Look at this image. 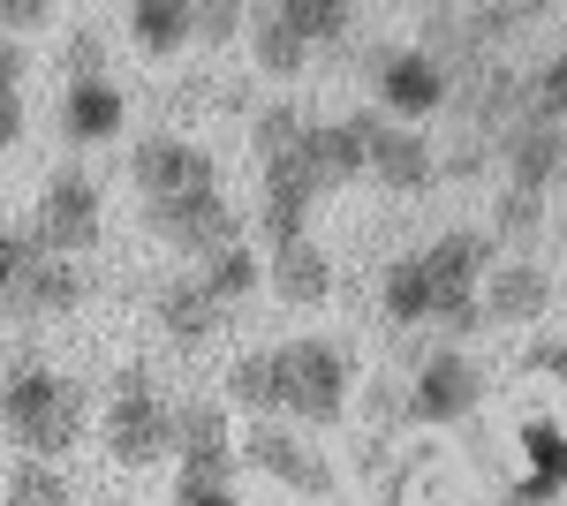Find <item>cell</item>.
<instances>
[{
  "instance_id": "cell-21",
  "label": "cell",
  "mask_w": 567,
  "mask_h": 506,
  "mask_svg": "<svg viewBox=\"0 0 567 506\" xmlns=\"http://www.w3.org/2000/svg\"><path fill=\"white\" fill-rule=\"evenodd\" d=\"M560 167V136L553 128H523L515 136V174H523V197H537V182H553Z\"/></svg>"
},
{
  "instance_id": "cell-32",
  "label": "cell",
  "mask_w": 567,
  "mask_h": 506,
  "mask_svg": "<svg viewBox=\"0 0 567 506\" xmlns=\"http://www.w3.org/2000/svg\"><path fill=\"white\" fill-rule=\"evenodd\" d=\"M16 128H23V106H16V91H0V136L16 144Z\"/></svg>"
},
{
  "instance_id": "cell-31",
  "label": "cell",
  "mask_w": 567,
  "mask_h": 506,
  "mask_svg": "<svg viewBox=\"0 0 567 506\" xmlns=\"http://www.w3.org/2000/svg\"><path fill=\"white\" fill-rule=\"evenodd\" d=\"M545 106H567V61L545 69Z\"/></svg>"
},
{
  "instance_id": "cell-23",
  "label": "cell",
  "mask_w": 567,
  "mask_h": 506,
  "mask_svg": "<svg viewBox=\"0 0 567 506\" xmlns=\"http://www.w3.org/2000/svg\"><path fill=\"white\" fill-rule=\"evenodd\" d=\"M280 23L310 45V39H333V31L349 23V8H341V0H288V8H280Z\"/></svg>"
},
{
  "instance_id": "cell-19",
  "label": "cell",
  "mask_w": 567,
  "mask_h": 506,
  "mask_svg": "<svg viewBox=\"0 0 567 506\" xmlns=\"http://www.w3.org/2000/svg\"><path fill=\"white\" fill-rule=\"evenodd\" d=\"M424 310H432V272H424V257H401L386 272V318L409 326V318H424Z\"/></svg>"
},
{
  "instance_id": "cell-25",
  "label": "cell",
  "mask_w": 567,
  "mask_h": 506,
  "mask_svg": "<svg viewBox=\"0 0 567 506\" xmlns=\"http://www.w3.org/2000/svg\"><path fill=\"white\" fill-rule=\"evenodd\" d=\"M258 61H265V69H296V61H303V39L280 23V8L258 16Z\"/></svg>"
},
{
  "instance_id": "cell-30",
  "label": "cell",
  "mask_w": 567,
  "mask_h": 506,
  "mask_svg": "<svg viewBox=\"0 0 567 506\" xmlns=\"http://www.w3.org/2000/svg\"><path fill=\"white\" fill-rule=\"evenodd\" d=\"M529 205H537V197H523V189H515V197L499 205V219H507V227H529V219H537V211H529Z\"/></svg>"
},
{
  "instance_id": "cell-4",
  "label": "cell",
  "mask_w": 567,
  "mask_h": 506,
  "mask_svg": "<svg viewBox=\"0 0 567 506\" xmlns=\"http://www.w3.org/2000/svg\"><path fill=\"white\" fill-rule=\"evenodd\" d=\"M280 401L303 409V416H341V355L326 340L280 348Z\"/></svg>"
},
{
  "instance_id": "cell-22",
  "label": "cell",
  "mask_w": 567,
  "mask_h": 506,
  "mask_svg": "<svg viewBox=\"0 0 567 506\" xmlns=\"http://www.w3.org/2000/svg\"><path fill=\"white\" fill-rule=\"evenodd\" d=\"M189 23H197V16H189V8H175V0H144V8H130L136 45H175Z\"/></svg>"
},
{
  "instance_id": "cell-34",
  "label": "cell",
  "mask_w": 567,
  "mask_h": 506,
  "mask_svg": "<svg viewBox=\"0 0 567 506\" xmlns=\"http://www.w3.org/2000/svg\"><path fill=\"white\" fill-rule=\"evenodd\" d=\"M515 506H523V499H515Z\"/></svg>"
},
{
  "instance_id": "cell-2",
  "label": "cell",
  "mask_w": 567,
  "mask_h": 506,
  "mask_svg": "<svg viewBox=\"0 0 567 506\" xmlns=\"http://www.w3.org/2000/svg\"><path fill=\"white\" fill-rule=\"evenodd\" d=\"M53 242H23V235H8L0 242V265H8V318H39V310H76L84 302V272L76 265H61V257H45Z\"/></svg>"
},
{
  "instance_id": "cell-26",
  "label": "cell",
  "mask_w": 567,
  "mask_h": 506,
  "mask_svg": "<svg viewBox=\"0 0 567 506\" xmlns=\"http://www.w3.org/2000/svg\"><path fill=\"white\" fill-rule=\"evenodd\" d=\"M205 280H213V296H219V302H227V296H243V288L258 280V257H250V250H219Z\"/></svg>"
},
{
  "instance_id": "cell-13",
  "label": "cell",
  "mask_w": 567,
  "mask_h": 506,
  "mask_svg": "<svg viewBox=\"0 0 567 506\" xmlns=\"http://www.w3.org/2000/svg\"><path fill=\"white\" fill-rule=\"evenodd\" d=\"M159 227H167L175 242H189V250H213V257H219V250H235V211L219 205V197H197V205L167 211Z\"/></svg>"
},
{
  "instance_id": "cell-18",
  "label": "cell",
  "mask_w": 567,
  "mask_h": 506,
  "mask_svg": "<svg viewBox=\"0 0 567 506\" xmlns=\"http://www.w3.org/2000/svg\"><path fill=\"white\" fill-rule=\"evenodd\" d=\"M69 128H76V136H114V128H122V99H114V91L106 84H76L69 91Z\"/></svg>"
},
{
  "instance_id": "cell-28",
  "label": "cell",
  "mask_w": 567,
  "mask_h": 506,
  "mask_svg": "<svg viewBox=\"0 0 567 506\" xmlns=\"http://www.w3.org/2000/svg\"><path fill=\"white\" fill-rule=\"evenodd\" d=\"M182 506H235V499H227L219 476H197V468H189V476H182Z\"/></svg>"
},
{
  "instance_id": "cell-3",
  "label": "cell",
  "mask_w": 567,
  "mask_h": 506,
  "mask_svg": "<svg viewBox=\"0 0 567 506\" xmlns=\"http://www.w3.org/2000/svg\"><path fill=\"white\" fill-rule=\"evenodd\" d=\"M136 182H144V197L159 205V219L182 211V205H197V197H213V167H205V152L182 144V136H152V144L136 152Z\"/></svg>"
},
{
  "instance_id": "cell-6",
  "label": "cell",
  "mask_w": 567,
  "mask_h": 506,
  "mask_svg": "<svg viewBox=\"0 0 567 506\" xmlns=\"http://www.w3.org/2000/svg\"><path fill=\"white\" fill-rule=\"evenodd\" d=\"M484 265V242L477 235H439L432 250H424V272H432V310L446 326H477V310H470V272Z\"/></svg>"
},
{
  "instance_id": "cell-16",
  "label": "cell",
  "mask_w": 567,
  "mask_h": 506,
  "mask_svg": "<svg viewBox=\"0 0 567 506\" xmlns=\"http://www.w3.org/2000/svg\"><path fill=\"white\" fill-rule=\"evenodd\" d=\"M545 310V272H529V265H507L499 280H492V318L499 326H523Z\"/></svg>"
},
{
  "instance_id": "cell-9",
  "label": "cell",
  "mask_w": 567,
  "mask_h": 506,
  "mask_svg": "<svg viewBox=\"0 0 567 506\" xmlns=\"http://www.w3.org/2000/svg\"><path fill=\"white\" fill-rule=\"evenodd\" d=\"M296 159H303V174L326 189V182H349L355 167H363V136L355 128H303L296 136Z\"/></svg>"
},
{
  "instance_id": "cell-14",
  "label": "cell",
  "mask_w": 567,
  "mask_h": 506,
  "mask_svg": "<svg viewBox=\"0 0 567 506\" xmlns=\"http://www.w3.org/2000/svg\"><path fill=\"white\" fill-rule=\"evenodd\" d=\"M439 99V69L424 61V53H401V61H386V106H401V114H432Z\"/></svg>"
},
{
  "instance_id": "cell-10",
  "label": "cell",
  "mask_w": 567,
  "mask_h": 506,
  "mask_svg": "<svg viewBox=\"0 0 567 506\" xmlns=\"http://www.w3.org/2000/svg\"><path fill=\"white\" fill-rule=\"evenodd\" d=\"M250 462L272 468V476H288L296 492H333V468L310 462V454L296 446V438H288V431H265V423H258V438H250Z\"/></svg>"
},
{
  "instance_id": "cell-1",
  "label": "cell",
  "mask_w": 567,
  "mask_h": 506,
  "mask_svg": "<svg viewBox=\"0 0 567 506\" xmlns=\"http://www.w3.org/2000/svg\"><path fill=\"white\" fill-rule=\"evenodd\" d=\"M8 431H16L23 446H39V454L76 446V431H84V385L16 363V371H8Z\"/></svg>"
},
{
  "instance_id": "cell-20",
  "label": "cell",
  "mask_w": 567,
  "mask_h": 506,
  "mask_svg": "<svg viewBox=\"0 0 567 506\" xmlns=\"http://www.w3.org/2000/svg\"><path fill=\"white\" fill-rule=\"evenodd\" d=\"M529 454H537V476H529L515 499H545L553 484H567V446H560V431H553V423H529Z\"/></svg>"
},
{
  "instance_id": "cell-27",
  "label": "cell",
  "mask_w": 567,
  "mask_h": 506,
  "mask_svg": "<svg viewBox=\"0 0 567 506\" xmlns=\"http://www.w3.org/2000/svg\"><path fill=\"white\" fill-rule=\"evenodd\" d=\"M8 506H61V476L53 468H16L8 476Z\"/></svg>"
},
{
  "instance_id": "cell-29",
  "label": "cell",
  "mask_w": 567,
  "mask_h": 506,
  "mask_svg": "<svg viewBox=\"0 0 567 506\" xmlns=\"http://www.w3.org/2000/svg\"><path fill=\"white\" fill-rule=\"evenodd\" d=\"M45 23V0H8V31H31Z\"/></svg>"
},
{
  "instance_id": "cell-12",
  "label": "cell",
  "mask_w": 567,
  "mask_h": 506,
  "mask_svg": "<svg viewBox=\"0 0 567 506\" xmlns=\"http://www.w3.org/2000/svg\"><path fill=\"white\" fill-rule=\"evenodd\" d=\"M477 401V379L462 355H432L424 363V385H416V416H462Z\"/></svg>"
},
{
  "instance_id": "cell-11",
  "label": "cell",
  "mask_w": 567,
  "mask_h": 506,
  "mask_svg": "<svg viewBox=\"0 0 567 506\" xmlns=\"http://www.w3.org/2000/svg\"><path fill=\"white\" fill-rule=\"evenodd\" d=\"M159 318H167V333H175V340H213L219 333L213 280H175V288L159 296Z\"/></svg>"
},
{
  "instance_id": "cell-33",
  "label": "cell",
  "mask_w": 567,
  "mask_h": 506,
  "mask_svg": "<svg viewBox=\"0 0 567 506\" xmlns=\"http://www.w3.org/2000/svg\"><path fill=\"white\" fill-rule=\"evenodd\" d=\"M545 363H553V371H560V379H567V348H553V355H545Z\"/></svg>"
},
{
  "instance_id": "cell-15",
  "label": "cell",
  "mask_w": 567,
  "mask_h": 506,
  "mask_svg": "<svg viewBox=\"0 0 567 506\" xmlns=\"http://www.w3.org/2000/svg\"><path fill=\"white\" fill-rule=\"evenodd\" d=\"M333 272H326V250L318 242H280V296L288 302H326Z\"/></svg>"
},
{
  "instance_id": "cell-8",
  "label": "cell",
  "mask_w": 567,
  "mask_h": 506,
  "mask_svg": "<svg viewBox=\"0 0 567 506\" xmlns=\"http://www.w3.org/2000/svg\"><path fill=\"white\" fill-rule=\"evenodd\" d=\"M39 235L69 257L91 250V242H99V189H91V182H53V189H45V227Z\"/></svg>"
},
{
  "instance_id": "cell-5",
  "label": "cell",
  "mask_w": 567,
  "mask_h": 506,
  "mask_svg": "<svg viewBox=\"0 0 567 506\" xmlns=\"http://www.w3.org/2000/svg\"><path fill=\"white\" fill-rule=\"evenodd\" d=\"M106 446H114V462H122V468H144V462H159V454H167V416H159V401L144 393V379L114 385Z\"/></svg>"
},
{
  "instance_id": "cell-24",
  "label": "cell",
  "mask_w": 567,
  "mask_h": 506,
  "mask_svg": "<svg viewBox=\"0 0 567 506\" xmlns=\"http://www.w3.org/2000/svg\"><path fill=\"white\" fill-rule=\"evenodd\" d=\"M227 385H235V401H250V409H272V401H280V355H243Z\"/></svg>"
},
{
  "instance_id": "cell-7",
  "label": "cell",
  "mask_w": 567,
  "mask_h": 506,
  "mask_svg": "<svg viewBox=\"0 0 567 506\" xmlns=\"http://www.w3.org/2000/svg\"><path fill=\"white\" fill-rule=\"evenodd\" d=\"M355 136H363V167H379L393 182V189H424L432 182V152H424V136H401V128H386V122H349Z\"/></svg>"
},
{
  "instance_id": "cell-17",
  "label": "cell",
  "mask_w": 567,
  "mask_h": 506,
  "mask_svg": "<svg viewBox=\"0 0 567 506\" xmlns=\"http://www.w3.org/2000/svg\"><path fill=\"white\" fill-rule=\"evenodd\" d=\"M182 454H189L197 476H219L227 468V423H219V409H189L182 416Z\"/></svg>"
}]
</instances>
